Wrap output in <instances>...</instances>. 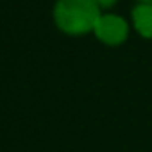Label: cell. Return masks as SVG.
<instances>
[{"mask_svg":"<svg viewBox=\"0 0 152 152\" xmlns=\"http://www.w3.org/2000/svg\"><path fill=\"white\" fill-rule=\"evenodd\" d=\"M100 18V7L93 0H57L54 6L56 25L72 36L93 32Z\"/></svg>","mask_w":152,"mask_h":152,"instance_id":"1","label":"cell"},{"mask_svg":"<svg viewBox=\"0 0 152 152\" xmlns=\"http://www.w3.org/2000/svg\"><path fill=\"white\" fill-rule=\"evenodd\" d=\"M140 4H152V0H138Z\"/></svg>","mask_w":152,"mask_h":152,"instance_id":"5","label":"cell"},{"mask_svg":"<svg viewBox=\"0 0 152 152\" xmlns=\"http://www.w3.org/2000/svg\"><path fill=\"white\" fill-rule=\"evenodd\" d=\"M93 2L100 7V9H107V7H111V6H115L118 0H93Z\"/></svg>","mask_w":152,"mask_h":152,"instance_id":"4","label":"cell"},{"mask_svg":"<svg viewBox=\"0 0 152 152\" xmlns=\"http://www.w3.org/2000/svg\"><path fill=\"white\" fill-rule=\"evenodd\" d=\"M93 32L99 38V41H102L109 47H116L127 39L129 23L118 15H100Z\"/></svg>","mask_w":152,"mask_h":152,"instance_id":"2","label":"cell"},{"mask_svg":"<svg viewBox=\"0 0 152 152\" xmlns=\"http://www.w3.org/2000/svg\"><path fill=\"white\" fill-rule=\"evenodd\" d=\"M132 25L147 39H152V4H138L132 9Z\"/></svg>","mask_w":152,"mask_h":152,"instance_id":"3","label":"cell"}]
</instances>
